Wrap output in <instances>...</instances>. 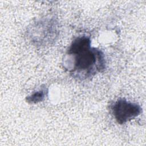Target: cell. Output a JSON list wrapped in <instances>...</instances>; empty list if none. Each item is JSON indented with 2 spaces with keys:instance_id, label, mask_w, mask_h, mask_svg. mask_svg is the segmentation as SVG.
I'll use <instances>...</instances> for the list:
<instances>
[{
  "instance_id": "6da1fadb",
  "label": "cell",
  "mask_w": 146,
  "mask_h": 146,
  "mask_svg": "<svg viewBox=\"0 0 146 146\" xmlns=\"http://www.w3.org/2000/svg\"><path fill=\"white\" fill-rule=\"evenodd\" d=\"M64 59V67L74 78L81 80L93 77L106 68L103 52L91 47V38L86 35L72 41Z\"/></svg>"
},
{
  "instance_id": "7a4b0ae2",
  "label": "cell",
  "mask_w": 146,
  "mask_h": 146,
  "mask_svg": "<svg viewBox=\"0 0 146 146\" xmlns=\"http://www.w3.org/2000/svg\"><path fill=\"white\" fill-rule=\"evenodd\" d=\"M112 113L119 124H124L139 116L141 112V106L129 102L124 98H119L111 106Z\"/></svg>"
},
{
  "instance_id": "3957f363",
  "label": "cell",
  "mask_w": 146,
  "mask_h": 146,
  "mask_svg": "<svg viewBox=\"0 0 146 146\" xmlns=\"http://www.w3.org/2000/svg\"><path fill=\"white\" fill-rule=\"evenodd\" d=\"M47 90L45 88H42L38 91L34 92L31 95L26 98V100L29 103L34 104L43 101L47 94Z\"/></svg>"
}]
</instances>
